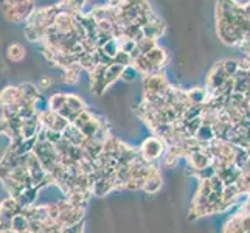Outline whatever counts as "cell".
<instances>
[{
  "label": "cell",
  "instance_id": "1",
  "mask_svg": "<svg viewBox=\"0 0 250 233\" xmlns=\"http://www.w3.org/2000/svg\"><path fill=\"white\" fill-rule=\"evenodd\" d=\"M36 10L33 0H2L0 11L8 22H23Z\"/></svg>",
  "mask_w": 250,
  "mask_h": 233
},
{
  "label": "cell",
  "instance_id": "2",
  "mask_svg": "<svg viewBox=\"0 0 250 233\" xmlns=\"http://www.w3.org/2000/svg\"><path fill=\"white\" fill-rule=\"evenodd\" d=\"M39 117H41V123L42 127L50 129V131H55V132H64L65 129L70 125L68 120H65L62 115H59L58 112L47 109V110H41L39 112Z\"/></svg>",
  "mask_w": 250,
  "mask_h": 233
},
{
  "label": "cell",
  "instance_id": "3",
  "mask_svg": "<svg viewBox=\"0 0 250 233\" xmlns=\"http://www.w3.org/2000/svg\"><path fill=\"white\" fill-rule=\"evenodd\" d=\"M165 146L167 143L163 142L159 137H149L142 143L140 155L148 162H154L156 159H160L163 154H165Z\"/></svg>",
  "mask_w": 250,
  "mask_h": 233
},
{
  "label": "cell",
  "instance_id": "4",
  "mask_svg": "<svg viewBox=\"0 0 250 233\" xmlns=\"http://www.w3.org/2000/svg\"><path fill=\"white\" fill-rule=\"evenodd\" d=\"M229 80V75L224 70V65L222 61H219L214 67H211L210 75H208V80H207V84H208V90L210 93L214 92L216 89H219L221 85Z\"/></svg>",
  "mask_w": 250,
  "mask_h": 233
},
{
  "label": "cell",
  "instance_id": "5",
  "mask_svg": "<svg viewBox=\"0 0 250 233\" xmlns=\"http://www.w3.org/2000/svg\"><path fill=\"white\" fill-rule=\"evenodd\" d=\"M143 31V36L145 38H149V39H159L163 33H165V23H163L160 19L156 21V22H149L146 23L145 27L142 28Z\"/></svg>",
  "mask_w": 250,
  "mask_h": 233
},
{
  "label": "cell",
  "instance_id": "6",
  "mask_svg": "<svg viewBox=\"0 0 250 233\" xmlns=\"http://www.w3.org/2000/svg\"><path fill=\"white\" fill-rule=\"evenodd\" d=\"M146 58L149 59V63L154 65V67H157L159 70H162V67L167 64V61H168V56H167V51L163 50L162 47H156V48H152L149 53H146L145 55Z\"/></svg>",
  "mask_w": 250,
  "mask_h": 233
},
{
  "label": "cell",
  "instance_id": "7",
  "mask_svg": "<svg viewBox=\"0 0 250 233\" xmlns=\"http://www.w3.org/2000/svg\"><path fill=\"white\" fill-rule=\"evenodd\" d=\"M196 140L199 142V143H202L204 146L216 140V134H214L213 126L202 125L199 127V131H197V134H196Z\"/></svg>",
  "mask_w": 250,
  "mask_h": 233
},
{
  "label": "cell",
  "instance_id": "8",
  "mask_svg": "<svg viewBox=\"0 0 250 233\" xmlns=\"http://www.w3.org/2000/svg\"><path fill=\"white\" fill-rule=\"evenodd\" d=\"M123 70H125V67L120 65V64H115V63H112L110 65H107V68H106V76H104L106 87H109L110 84H114L117 80H120V78H122V75H123Z\"/></svg>",
  "mask_w": 250,
  "mask_h": 233
},
{
  "label": "cell",
  "instance_id": "9",
  "mask_svg": "<svg viewBox=\"0 0 250 233\" xmlns=\"http://www.w3.org/2000/svg\"><path fill=\"white\" fill-rule=\"evenodd\" d=\"M65 106L70 110L76 112V114H81V112L87 110V106H85L84 100H81V97H78V95H75V93H67Z\"/></svg>",
  "mask_w": 250,
  "mask_h": 233
},
{
  "label": "cell",
  "instance_id": "10",
  "mask_svg": "<svg viewBox=\"0 0 250 233\" xmlns=\"http://www.w3.org/2000/svg\"><path fill=\"white\" fill-rule=\"evenodd\" d=\"M45 28L41 27H34V25H27L25 27V36L30 42H42L45 38Z\"/></svg>",
  "mask_w": 250,
  "mask_h": 233
},
{
  "label": "cell",
  "instance_id": "11",
  "mask_svg": "<svg viewBox=\"0 0 250 233\" xmlns=\"http://www.w3.org/2000/svg\"><path fill=\"white\" fill-rule=\"evenodd\" d=\"M81 70H83V68L80 67V64H73L70 67L64 68L62 81L65 84H76V81H78V78H80V72Z\"/></svg>",
  "mask_w": 250,
  "mask_h": 233
},
{
  "label": "cell",
  "instance_id": "12",
  "mask_svg": "<svg viewBox=\"0 0 250 233\" xmlns=\"http://www.w3.org/2000/svg\"><path fill=\"white\" fill-rule=\"evenodd\" d=\"M188 101H189V105H197V106H201L205 103V100L208 98V93H207L204 89L201 87H194L191 90H188Z\"/></svg>",
  "mask_w": 250,
  "mask_h": 233
},
{
  "label": "cell",
  "instance_id": "13",
  "mask_svg": "<svg viewBox=\"0 0 250 233\" xmlns=\"http://www.w3.org/2000/svg\"><path fill=\"white\" fill-rule=\"evenodd\" d=\"M25 47L22 44H19V42H13V44H10V47H8L6 50V56L8 59H11V61H21V59H23L25 56Z\"/></svg>",
  "mask_w": 250,
  "mask_h": 233
},
{
  "label": "cell",
  "instance_id": "14",
  "mask_svg": "<svg viewBox=\"0 0 250 233\" xmlns=\"http://www.w3.org/2000/svg\"><path fill=\"white\" fill-rule=\"evenodd\" d=\"M162 188V177H160V174H154V176H151L148 180H146V184H145V187H143V190L148 194H154V193H157L159 190Z\"/></svg>",
  "mask_w": 250,
  "mask_h": 233
},
{
  "label": "cell",
  "instance_id": "15",
  "mask_svg": "<svg viewBox=\"0 0 250 233\" xmlns=\"http://www.w3.org/2000/svg\"><path fill=\"white\" fill-rule=\"evenodd\" d=\"M202 112H204V105H201V106L191 105V106H188L185 109L184 115H182V120H184V122H191V120H194V118L202 117Z\"/></svg>",
  "mask_w": 250,
  "mask_h": 233
},
{
  "label": "cell",
  "instance_id": "16",
  "mask_svg": "<svg viewBox=\"0 0 250 233\" xmlns=\"http://www.w3.org/2000/svg\"><path fill=\"white\" fill-rule=\"evenodd\" d=\"M104 53L110 58V59H114L117 55H118V51L122 50V45H120V41L118 39H115V38H112V39H109L106 44H104V47L101 48Z\"/></svg>",
  "mask_w": 250,
  "mask_h": 233
},
{
  "label": "cell",
  "instance_id": "17",
  "mask_svg": "<svg viewBox=\"0 0 250 233\" xmlns=\"http://www.w3.org/2000/svg\"><path fill=\"white\" fill-rule=\"evenodd\" d=\"M65 100H67V93H55L53 97L48 100V105H50L48 109L59 112L65 106Z\"/></svg>",
  "mask_w": 250,
  "mask_h": 233
},
{
  "label": "cell",
  "instance_id": "18",
  "mask_svg": "<svg viewBox=\"0 0 250 233\" xmlns=\"http://www.w3.org/2000/svg\"><path fill=\"white\" fill-rule=\"evenodd\" d=\"M157 47V41L156 39H149V38H143L142 41L137 42V50H139L140 55L149 53L152 48Z\"/></svg>",
  "mask_w": 250,
  "mask_h": 233
},
{
  "label": "cell",
  "instance_id": "19",
  "mask_svg": "<svg viewBox=\"0 0 250 233\" xmlns=\"http://www.w3.org/2000/svg\"><path fill=\"white\" fill-rule=\"evenodd\" d=\"M222 65H224L226 73L229 75V78H233L236 75V72L239 70L238 59H226V61H222Z\"/></svg>",
  "mask_w": 250,
  "mask_h": 233
},
{
  "label": "cell",
  "instance_id": "20",
  "mask_svg": "<svg viewBox=\"0 0 250 233\" xmlns=\"http://www.w3.org/2000/svg\"><path fill=\"white\" fill-rule=\"evenodd\" d=\"M114 63H115V64H120V65H123V67H127V65H132V58H131V55H127L126 51L120 50V51H118V55L114 58Z\"/></svg>",
  "mask_w": 250,
  "mask_h": 233
},
{
  "label": "cell",
  "instance_id": "21",
  "mask_svg": "<svg viewBox=\"0 0 250 233\" xmlns=\"http://www.w3.org/2000/svg\"><path fill=\"white\" fill-rule=\"evenodd\" d=\"M120 41V45H122V50L126 51L127 55H132L134 51L137 50V42L132 41V39H126V38H122L118 39Z\"/></svg>",
  "mask_w": 250,
  "mask_h": 233
},
{
  "label": "cell",
  "instance_id": "22",
  "mask_svg": "<svg viewBox=\"0 0 250 233\" xmlns=\"http://www.w3.org/2000/svg\"><path fill=\"white\" fill-rule=\"evenodd\" d=\"M216 168H214V165L211 163V165H208L207 168H204V169H201L199 172H197V177H199L201 180H210L211 177H214L216 176Z\"/></svg>",
  "mask_w": 250,
  "mask_h": 233
},
{
  "label": "cell",
  "instance_id": "23",
  "mask_svg": "<svg viewBox=\"0 0 250 233\" xmlns=\"http://www.w3.org/2000/svg\"><path fill=\"white\" fill-rule=\"evenodd\" d=\"M137 75H139V72H137V68L134 65H127L125 67V70H123V75H122V80H125L126 83H131L134 81Z\"/></svg>",
  "mask_w": 250,
  "mask_h": 233
},
{
  "label": "cell",
  "instance_id": "24",
  "mask_svg": "<svg viewBox=\"0 0 250 233\" xmlns=\"http://www.w3.org/2000/svg\"><path fill=\"white\" fill-rule=\"evenodd\" d=\"M210 185H211V191L214 193H224V190H226V184L219 179L218 174L210 179Z\"/></svg>",
  "mask_w": 250,
  "mask_h": 233
},
{
  "label": "cell",
  "instance_id": "25",
  "mask_svg": "<svg viewBox=\"0 0 250 233\" xmlns=\"http://www.w3.org/2000/svg\"><path fill=\"white\" fill-rule=\"evenodd\" d=\"M50 85H53V78H51V76L44 75V76H41V78H39V81H38V87H39L41 90L48 89Z\"/></svg>",
  "mask_w": 250,
  "mask_h": 233
},
{
  "label": "cell",
  "instance_id": "26",
  "mask_svg": "<svg viewBox=\"0 0 250 233\" xmlns=\"http://www.w3.org/2000/svg\"><path fill=\"white\" fill-rule=\"evenodd\" d=\"M238 67H239V70L250 72V56H244L238 59Z\"/></svg>",
  "mask_w": 250,
  "mask_h": 233
},
{
  "label": "cell",
  "instance_id": "27",
  "mask_svg": "<svg viewBox=\"0 0 250 233\" xmlns=\"http://www.w3.org/2000/svg\"><path fill=\"white\" fill-rule=\"evenodd\" d=\"M0 233H2V232H0Z\"/></svg>",
  "mask_w": 250,
  "mask_h": 233
}]
</instances>
